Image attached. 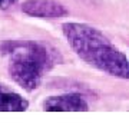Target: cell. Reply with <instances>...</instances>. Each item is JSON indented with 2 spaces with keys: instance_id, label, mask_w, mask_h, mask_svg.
<instances>
[{
  "instance_id": "obj_1",
  "label": "cell",
  "mask_w": 129,
  "mask_h": 129,
  "mask_svg": "<svg viewBox=\"0 0 129 129\" xmlns=\"http://www.w3.org/2000/svg\"><path fill=\"white\" fill-rule=\"evenodd\" d=\"M62 33L80 60L99 72L119 79H129V59L103 35L88 23L66 22Z\"/></svg>"
},
{
  "instance_id": "obj_2",
  "label": "cell",
  "mask_w": 129,
  "mask_h": 129,
  "mask_svg": "<svg viewBox=\"0 0 129 129\" xmlns=\"http://www.w3.org/2000/svg\"><path fill=\"white\" fill-rule=\"evenodd\" d=\"M0 50L9 56L10 78L26 92H35L40 86L43 76L57 60L56 50L35 40L6 42Z\"/></svg>"
},
{
  "instance_id": "obj_3",
  "label": "cell",
  "mask_w": 129,
  "mask_h": 129,
  "mask_svg": "<svg viewBox=\"0 0 129 129\" xmlns=\"http://www.w3.org/2000/svg\"><path fill=\"white\" fill-rule=\"evenodd\" d=\"M22 12L36 19H60L69 14L66 6L57 0H24Z\"/></svg>"
},
{
  "instance_id": "obj_4",
  "label": "cell",
  "mask_w": 129,
  "mask_h": 129,
  "mask_svg": "<svg viewBox=\"0 0 129 129\" xmlns=\"http://www.w3.org/2000/svg\"><path fill=\"white\" fill-rule=\"evenodd\" d=\"M43 111L47 112H88L89 103L79 93H63L46 98L43 103Z\"/></svg>"
},
{
  "instance_id": "obj_5",
  "label": "cell",
  "mask_w": 129,
  "mask_h": 129,
  "mask_svg": "<svg viewBox=\"0 0 129 129\" xmlns=\"http://www.w3.org/2000/svg\"><path fill=\"white\" fill-rule=\"evenodd\" d=\"M29 109V101L6 85H0V112H24Z\"/></svg>"
},
{
  "instance_id": "obj_6",
  "label": "cell",
  "mask_w": 129,
  "mask_h": 129,
  "mask_svg": "<svg viewBox=\"0 0 129 129\" xmlns=\"http://www.w3.org/2000/svg\"><path fill=\"white\" fill-rule=\"evenodd\" d=\"M19 3V0H0V10H9Z\"/></svg>"
}]
</instances>
